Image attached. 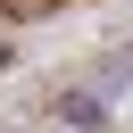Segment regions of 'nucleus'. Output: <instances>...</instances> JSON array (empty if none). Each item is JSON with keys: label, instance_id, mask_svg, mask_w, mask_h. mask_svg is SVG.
<instances>
[{"label": "nucleus", "instance_id": "f257e3e1", "mask_svg": "<svg viewBox=\"0 0 133 133\" xmlns=\"http://www.w3.org/2000/svg\"><path fill=\"white\" fill-rule=\"evenodd\" d=\"M50 116L75 125V133H100V125H108V100H91L83 83H66V91H50Z\"/></svg>", "mask_w": 133, "mask_h": 133}, {"label": "nucleus", "instance_id": "f03ea898", "mask_svg": "<svg viewBox=\"0 0 133 133\" xmlns=\"http://www.w3.org/2000/svg\"><path fill=\"white\" fill-rule=\"evenodd\" d=\"M125 83H133V50H108V58L91 66V83H83V91H91V100H108V91H125Z\"/></svg>", "mask_w": 133, "mask_h": 133}, {"label": "nucleus", "instance_id": "7ed1b4c3", "mask_svg": "<svg viewBox=\"0 0 133 133\" xmlns=\"http://www.w3.org/2000/svg\"><path fill=\"white\" fill-rule=\"evenodd\" d=\"M8 66H17V50H8V42H0V75H8Z\"/></svg>", "mask_w": 133, "mask_h": 133}]
</instances>
